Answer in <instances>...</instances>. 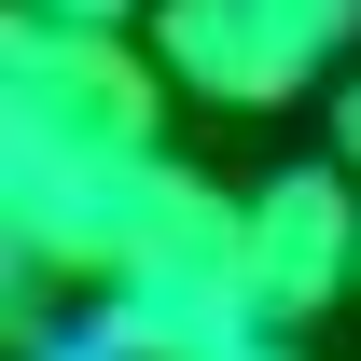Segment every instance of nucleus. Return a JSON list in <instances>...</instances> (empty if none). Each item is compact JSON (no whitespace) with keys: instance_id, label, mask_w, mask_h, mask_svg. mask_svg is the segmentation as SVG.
Listing matches in <instances>:
<instances>
[{"instance_id":"obj_3","label":"nucleus","mask_w":361,"mask_h":361,"mask_svg":"<svg viewBox=\"0 0 361 361\" xmlns=\"http://www.w3.org/2000/svg\"><path fill=\"white\" fill-rule=\"evenodd\" d=\"M195 167L167 153H0V236H14V278H70V292H111V278L153 250Z\"/></svg>"},{"instance_id":"obj_4","label":"nucleus","mask_w":361,"mask_h":361,"mask_svg":"<svg viewBox=\"0 0 361 361\" xmlns=\"http://www.w3.org/2000/svg\"><path fill=\"white\" fill-rule=\"evenodd\" d=\"M236 209H250L264 334H306L319 306H361V180L348 167H278V180H250Z\"/></svg>"},{"instance_id":"obj_6","label":"nucleus","mask_w":361,"mask_h":361,"mask_svg":"<svg viewBox=\"0 0 361 361\" xmlns=\"http://www.w3.org/2000/svg\"><path fill=\"white\" fill-rule=\"evenodd\" d=\"M264 14H278L306 56H348V42H361V0H264Z\"/></svg>"},{"instance_id":"obj_5","label":"nucleus","mask_w":361,"mask_h":361,"mask_svg":"<svg viewBox=\"0 0 361 361\" xmlns=\"http://www.w3.org/2000/svg\"><path fill=\"white\" fill-rule=\"evenodd\" d=\"M153 56H167V84L223 97V111H278V97L319 70L264 0H153Z\"/></svg>"},{"instance_id":"obj_2","label":"nucleus","mask_w":361,"mask_h":361,"mask_svg":"<svg viewBox=\"0 0 361 361\" xmlns=\"http://www.w3.org/2000/svg\"><path fill=\"white\" fill-rule=\"evenodd\" d=\"M0 153H167V56L126 28H0Z\"/></svg>"},{"instance_id":"obj_7","label":"nucleus","mask_w":361,"mask_h":361,"mask_svg":"<svg viewBox=\"0 0 361 361\" xmlns=\"http://www.w3.org/2000/svg\"><path fill=\"white\" fill-rule=\"evenodd\" d=\"M14 14H56V28H126V0H14Z\"/></svg>"},{"instance_id":"obj_1","label":"nucleus","mask_w":361,"mask_h":361,"mask_svg":"<svg viewBox=\"0 0 361 361\" xmlns=\"http://www.w3.org/2000/svg\"><path fill=\"white\" fill-rule=\"evenodd\" d=\"M97 348L111 361H236L264 348V292H250V209L236 195H180L153 250H139L111 292H97Z\"/></svg>"},{"instance_id":"obj_9","label":"nucleus","mask_w":361,"mask_h":361,"mask_svg":"<svg viewBox=\"0 0 361 361\" xmlns=\"http://www.w3.org/2000/svg\"><path fill=\"white\" fill-rule=\"evenodd\" d=\"M236 361H306V348H292V334H264V348H236Z\"/></svg>"},{"instance_id":"obj_8","label":"nucleus","mask_w":361,"mask_h":361,"mask_svg":"<svg viewBox=\"0 0 361 361\" xmlns=\"http://www.w3.org/2000/svg\"><path fill=\"white\" fill-rule=\"evenodd\" d=\"M334 167H361V70H348V97H334Z\"/></svg>"}]
</instances>
